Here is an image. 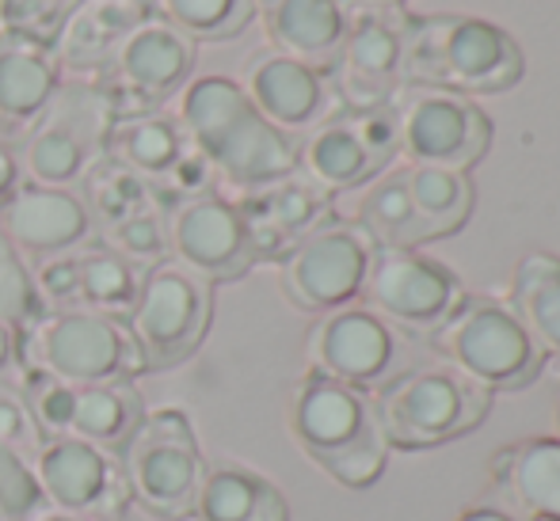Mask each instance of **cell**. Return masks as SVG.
Listing matches in <instances>:
<instances>
[{
  "label": "cell",
  "instance_id": "1",
  "mask_svg": "<svg viewBox=\"0 0 560 521\" xmlns=\"http://www.w3.org/2000/svg\"><path fill=\"white\" fill-rule=\"evenodd\" d=\"M176 99L179 126L187 130L191 145L207 156L218 183L248 194L298 171V141L275 130L252 107L241 81L222 73L191 76V84Z\"/></svg>",
  "mask_w": 560,
  "mask_h": 521
},
{
  "label": "cell",
  "instance_id": "2",
  "mask_svg": "<svg viewBox=\"0 0 560 521\" xmlns=\"http://www.w3.org/2000/svg\"><path fill=\"white\" fill-rule=\"evenodd\" d=\"M287 430L325 476L351 492L374 487L389 464V441L374 415V400L328 377L305 374L294 384Z\"/></svg>",
  "mask_w": 560,
  "mask_h": 521
},
{
  "label": "cell",
  "instance_id": "3",
  "mask_svg": "<svg viewBox=\"0 0 560 521\" xmlns=\"http://www.w3.org/2000/svg\"><path fill=\"white\" fill-rule=\"evenodd\" d=\"M523 46L500 23L480 15H416L408 46V84L457 96H500L523 81Z\"/></svg>",
  "mask_w": 560,
  "mask_h": 521
},
{
  "label": "cell",
  "instance_id": "4",
  "mask_svg": "<svg viewBox=\"0 0 560 521\" xmlns=\"http://www.w3.org/2000/svg\"><path fill=\"white\" fill-rule=\"evenodd\" d=\"M428 343L443 366L488 396L530 389L546 369V354L526 335L511 305L495 297H465L443 328L431 331Z\"/></svg>",
  "mask_w": 560,
  "mask_h": 521
},
{
  "label": "cell",
  "instance_id": "5",
  "mask_svg": "<svg viewBox=\"0 0 560 521\" xmlns=\"http://www.w3.org/2000/svg\"><path fill=\"white\" fill-rule=\"evenodd\" d=\"M115 110L96 81L66 76L43 115L15 141L27 183L81 187V179L107 156Z\"/></svg>",
  "mask_w": 560,
  "mask_h": 521
},
{
  "label": "cell",
  "instance_id": "6",
  "mask_svg": "<svg viewBox=\"0 0 560 521\" xmlns=\"http://www.w3.org/2000/svg\"><path fill=\"white\" fill-rule=\"evenodd\" d=\"M23 369L58 377L69 384H112L138 381L145 362L133 343V331L118 316L92 309L46 312L20 331Z\"/></svg>",
  "mask_w": 560,
  "mask_h": 521
},
{
  "label": "cell",
  "instance_id": "7",
  "mask_svg": "<svg viewBox=\"0 0 560 521\" xmlns=\"http://www.w3.org/2000/svg\"><path fill=\"white\" fill-rule=\"evenodd\" d=\"M370 400L389 449L405 453L465 438L492 412V396L457 377L450 366H412Z\"/></svg>",
  "mask_w": 560,
  "mask_h": 521
},
{
  "label": "cell",
  "instance_id": "8",
  "mask_svg": "<svg viewBox=\"0 0 560 521\" xmlns=\"http://www.w3.org/2000/svg\"><path fill=\"white\" fill-rule=\"evenodd\" d=\"M130 499L156 521H187L199 499L207 457L191 418L176 407L145 412L122 453Z\"/></svg>",
  "mask_w": 560,
  "mask_h": 521
},
{
  "label": "cell",
  "instance_id": "9",
  "mask_svg": "<svg viewBox=\"0 0 560 521\" xmlns=\"http://www.w3.org/2000/svg\"><path fill=\"white\" fill-rule=\"evenodd\" d=\"M214 320V286L176 259L149 267L126 328L145 362V374H164L191 358Z\"/></svg>",
  "mask_w": 560,
  "mask_h": 521
},
{
  "label": "cell",
  "instance_id": "10",
  "mask_svg": "<svg viewBox=\"0 0 560 521\" xmlns=\"http://www.w3.org/2000/svg\"><path fill=\"white\" fill-rule=\"evenodd\" d=\"M305 366L310 374L374 396L393 377L412 369V335L354 301L317 316L305 335Z\"/></svg>",
  "mask_w": 560,
  "mask_h": 521
},
{
  "label": "cell",
  "instance_id": "11",
  "mask_svg": "<svg viewBox=\"0 0 560 521\" xmlns=\"http://www.w3.org/2000/svg\"><path fill=\"white\" fill-rule=\"evenodd\" d=\"M416 15L405 4L351 8L339 58L328 73L339 107L377 110L389 107L408 84V46Z\"/></svg>",
  "mask_w": 560,
  "mask_h": 521
},
{
  "label": "cell",
  "instance_id": "12",
  "mask_svg": "<svg viewBox=\"0 0 560 521\" xmlns=\"http://www.w3.org/2000/svg\"><path fill=\"white\" fill-rule=\"evenodd\" d=\"M377 248L351 217H328L279 259V286L302 312L325 316L354 305Z\"/></svg>",
  "mask_w": 560,
  "mask_h": 521
},
{
  "label": "cell",
  "instance_id": "13",
  "mask_svg": "<svg viewBox=\"0 0 560 521\" xmlns=\"http://www.w3.org/2000/svg\"><path fill=\"white\" fill-rule=\"evenodd\" d=\"M20 392L43 438H81L112 453H122L130 434L145 418V400L133 381L69 384L27 369Z\"/></svg>",
  "mask_w": 560,
  "mask_h": 521
},
{
  "label": "cell",
  "instance_id": "14",
  "mask_svg": "<svg viewBox=\"0 0 560 521\" xmlns=\"http://www.w3.org/2000/svg\"><path fill=\"white\" fill-rule=\"evenodd\" d=\"M389 107L397 118V145L408 164L469 171L492 149V118L457 92L405 84Z\"/></svg>",
  "mask_w": 560,
  "mask_h": 521
},
{
  "label": "cell",
  "instance_id": "15",
  "mask_svg": "<svg viewBox=\"0 0 560 521\" xmlns=\"http://www.w3.org/2000/svg\"><path fill=\"white\" fill-rule=\"evenodd\" d=\"M397 153L400 145L393 107H339L320 126H313L305 138H298V171L336 199L343 191H359V187L374 183L397 161Z\"/></svg>",
  "mask_w": 560,
  "mask_h": 521
},
{
  "label": "cell",
  "instance_id": "16",
  "mask_svg": "<svg viewBox=\"0 0 560 521\" xmlns=\"http://www.w3.org/2000/svg\"><path fill=\"white\" fill-rule=\"evenodd\" d=\"M195 66L199 46L153 12L118 46L115 61L104 69V76H96V84L112 99L115 118L145 115L176 99L191 84Z\"/></svg>",
  "mask_w": 560,
  "mask_h": 521
},
{
  "label": "cell",
  "instance_id": "17",
  "mask_svg": "<svg viewBox=\"0 0 560 521\" xmlns=\"http://www.w3.org/2000/svg\"><path fill=\"white\" fill-rule=\"evenodd\" d=\"M465 297L469 294H465L462 279L446 263L412 248L377 251L359 301L405 335H431L457 312Z\"/></svg>",
  "mask_w": 560,
  "mask_h": 521
},
{
  "label": "cell",
  "instance_id": "18",
  "mask_svg": "<svg viewBox=\"0 0 560 521\" xmlns=\"http://www.w3.org/2000/svg\"><path fill=\"white\" fill-rule=\"evenodd\" d=\"M31 469L43 499L89 521H122L133 507L122 457L81 438H43Z\"/></svg>",
  "mask_w": 560,
  "mask_h": 521
},
{
  "label": "cell",
  "instance_id": "19",
  "mask_svg": "<svg viewBox=\"0 0 560 521\" xmlns=\"http://www.w3.org/2000/svg\"><path fill=\"white\" fill-rule=\"evenodd\" d=\"M168 213V248L172 259L207 279L210 286L236 282L259 263L252 248L248 225L236 199L222 191L195 194V199L176 202Z\"/></svg>",
  "mask_w": 560,
  "mask_h": 521
},
{
  "label": "cell",
  "instance_id": "20",
  "mask_svg": "<svg viewBox=\"0 0 560 521\" xmlns=\"http://www.w3.org/2000/svg\"><path fill=\"white\" fill-rule=\"evenodd\" d=\"M0 228L27 263L54 256H77L100 240L77 187H43L23 179L8 202H0Z\"/></svg>",
  "mask_w": 560,
  "mask_h": 521
},
{
  "label": "cell",
  "instance_id": "21",
  "mask_svg": "<svg viewBox=\"0 0 560 521\" xmlns=\"http://www.w3.org/2000/svg\"><path fill=\"white\" fill-rule=\"evenodd\" d=\"M241 88L275 130H282L294 141L305 138L313 126H320L328 115L339 110L328 73H320V69L305 66L298 58H287L279 50H259L244 66Z\"/></svg>",
  "mask_w": 560,
  "mask_h": 521
},
{
  "label": "cell",
  "instance_id": "22",
  "mask_svg": "<svg viewBox=\"0 0 560 521\" xmlns=\"http://www.w3.org/2000/svg\"><path fill=\"white\" fill-rule=\"evenodd\" d=\"M236 206L244 213V225H248L259 263L264 259L279 263L298 240H305L320 221H328L336 213L332 194L320 191L302 171H290V176L275 179V183L241 194Z\"/></svg>",
  "mask_w": 560,
  "mask_h": 521
},
{
  "label": "cell",
  "instance_id": "23",
  "mask_svg": "<svg viewBox=\"0 0 560 521\" xmlns=\"http://www.w3.org/2000/svg\"><path fill=\"white\" fill-rule=\"evenodd\" d=\"M66 73L43 38L0 27V138L20 141L35 126Z\"/></svg>",
  "mask_w": 560,
  "mask_h": 521
},
{
  "label": "cell",
  "instance_id": "24",
  "mask_svg": "<svg viewBox=\"0 0 560 521\" xmlns=\"http://www.w3.org/2000/svg\"><path fill=\"white\" fill-rule=\"evenodd\" d=\"M153 15L149 0H81L61 23L54 54L66 76L96 81L115 61L118 46Z\"/></svg>",
  "mask_w": 560,
  "mask_h": 521
},
{
  "label": "cell",
  "instance_id": "25",
  "mask_svg": "<svg viewBox=\"0 0 560 521\" xmlns=\"http://www.w3.org/2000/svg\"><path fill=\"white\" fill-rule=\"evenodd\" d=\"M252 4L256 20H264L271 50L332 73L351 23L347 0H252Z\"/></svg>",
  "mask_w": 560,
  "mask_h": 521
},
{
  "label": "cell",
  "instance_id": "26",
  "mask_svg": "<svg viewBox=\"0 0 560 521\" xmlns=\"http://www.w3.org/2000/svg\"><path fill=\"white\" fill-rule=\"evenodd\" d=\"M495 499L526 521H560V438H526L488 461Z\"/></svg>",
  "mask_w": 560,
  "mask_h": 521
},
{
  "label": "cell",
  "instance_id": "27",
  "mask_svg": "<svg viewBox=\"0 0 560 521\" xmlns=\"http://www.w3.org/2000/svg\"><path fill=\"white\" fill-rule=\"evenodd\" d=\"M191 521H290V502L279 484L244 461H207Z\"/></svg>",
  "mask_w": 560,
  "mask_h": 521
},
{
  "label": "cell",
  "instance_id": "28",
  "mask_svg": "<svg viewBox=\"0 0 560 521\" xmlns=\"http://www.w3.org/2000/svg\"><path fill=\"white\" fill-rule=\"evenodd\" d=\"M187 153H191V138L179 126L176 110L115 118L112 138H107V156L141 176L149 187H161Z\"/></svg>",
  "mask_w": 560,
  "mask_h": 521
},
{
  "label": "cell",
  "instance_id": "29",
  "mask_svg": "<svg viewBox=\"0 0 560 521\" xmlns=\"http://www.w3.org/2000/svg\"><path fill=\"white\" fill-rule=\"evenodd\" d=\"M400 171H405V191L420 225V240L431 244L462 233L477 206L469 171L428 168V164H400Z\"/></svg>",
  "mask_w": 560,
  "mask_h": 521
},
{
  "label": "cell",
  "instance_id": "30",
  "mask_svg": "<svg viewBox=\"0 0 560 521\" xmlns=\"http://www.w3.org/2000/svg\"><path fill=\"white\" fill-rule=\"evenodd\" d=\"M511 312L538 343V351L560 358V256L526 251L511 274Z\"/></svg>",
  "mask_w": 560,
  "mask_h": 521
},
{
  "label": "cell",
  "instance_id": "31",
  "mask_svg": "<svg viewBox=\"0 0 560 521\" xmlns=\"http://www.w3.org/2000/svg\"><path fill=\"white\" fill-rule=\"evenodd\" d=\"M359 202H354V225L370 236L377 251H412L420 248V225H416L412 202L405 191V171L385 168L374 183L359 187Z\"/></svg>",
  "mask_w": 560,
  "mask_h": 521
},
{
  "label": "cell",
  "instance_id": "32",
  "mask_svg": "<svg viewBox=\"0 0 560 521\" xmlns=\"http://www.w3.org/2000/svg\"><path fill=\"white\" fill-rule=\"evenodd\" d=\"M77 267H81V309L126 320L141 294L145 271L122 259L115 248H107L104 240L77 251Z\"/></svg>",
  "mask_w": 560,
  "mask_h": 521
},
{
  "label": "cell",
  "instance_id": "33",
  "mask_svg": "<svg viewBox=\"0 0 560 521\" xmlns=\"http://www.w3.org/2000/svg\"><path fill=\"white\" fill-rule=\"evenodd\" d=\"M77 191H81L84 206H89L100 233L122 225V221L133 217V213L156 206L153 187H149L141 176H133L130 168H122L118 161H112V156H104L100 164H92V171L81 179Z\"/></svg>",
  "mask_w": 560,
  "mask_h": 521
},
{
  "label": "cell",
  "instance_id": "34",
  "mask_svg": "<svg viewBox=\"0 0 560 521\" xmlns=\"http://www.w3.org/2000/svg\"><path fill=\"white\" fill-rule=\"evenodd\" d=\"M164 23L184 31L195 46L199 43H229L244 35L248 23L256 20L252 0H149Z\"/></svg>",
  "mask_w": 560,
  "mask_h": 521
},
{
  "label": "cell",
  "instance_id": "35",
  "mask_svg": "<svg viewBox=\"0 0 560 521\" xmlns=\"http://www.w3.org/2000/svg\"><path fill=\"white\" fill-rule=\"evenodd\" d=\"M46 316V305L35 289V274H31V263L20 256L12 240L0 228V320L12 323L15 331L31 328L35 320Z\"/></svg>",
  "mask_w": 560,
  "mask_h": 521
},
{
  "label": "cell",
  "instance_id": "36",
  "mask_svg": "<svg viewBox=\"0 0 560 521\" xmlns=\"http://www.w3.org/2000/svg\"><path fill=\"white\" fill-rule=\"evenodd\" d=\"M100 240H104L107 248H115L122 259H130L133 267H141V271H149V267L172 259L168 213H164L161 206H149L141 213H133V217H126L122 225L100 233Z\"/></svg>",
  "mask_w": 560,
  "mask_h": 521
},
{
  "label": "cell",
  "instance_id": "37",
  "mask_svg": "<svg viewBox=\"0 0 560 521\" xmlns=\"http://www.w3.org/2000/svg\"><path fill=\"white\" fill-rule=\"evenodd\" d=\"M43 502L31 457L0 441V521H27Z\"/></svg>",
  "mask_w": 560,
  "mask_h": 521
},
{
  "label": "cell",
  "instance_id": "38",
  "mask_svg": "<svg viewBox=\"0 0 560 521\" xmlns=\"http://www.w3.org/2000/svg\"><path fill=\"white\" fill-rule=\"evenodd\" d=\"M81 0H0V27L23 31L31 38H43L54 46L61 23Z\"/></svg>",
  "mask_w": 560,
  "mask_h": 521
},
{
  "label": "cell",
  "instance_id": "39",
  "mask_svg": "<svg viewBox=\"0 0 560 521\" xmlns=\"http://www.w3.org/2000/svg\"><path fill=\"white\" fill-rule=\"evenodd\" d=\"M31 274H35V289L43 297L46 312L81 309V267H77V256L38 259V263H31Z\"/></svg>",
  "mask_w": 560,
  "mask_h": 521
},
{
  "label": "cell",
  "instance_id": "40",
  "mask_svg": "<svg viewBox=\"0 0 560 521\" xmlns=\"http://www.w3.org/2000/svg\"><path fill=\"white\" fill-rule=\"evenodd\" d=\"M0 441L27 457H35L38 446H43L35 415H31L27 400H23V392L15 384H0Z\"/></svg>",
  "mask_w": 560,
  "mask_h": 521
},
{
  "label": "cell",
  "instance_id": "41",
  "mask_svg": "<svg viewBox=\"0 0 560 521\" xmlns=\"http://www.w3.org/2000/svg\"><path fill=\"white\" fill-rule=\"evenodd\" d=\"M23 377H27V369H23L20 358V331L0 320V384H15L20 389Z\"/></svg>",
  "mask_w": 560,
  "mask_h": 521
},
{
  "label": "cell",
  "instance_id": "42",
  "mask_svg": "<svg viewBox=\"0 0 560 521\" xmlns=\"http://www.w3.org/2000/svg\"><path fill=\"white\" fill-rule=\"evenodd\" d=\"M20 183H23V168H20V153H15V141L0 138V202L12 199Z\"/></svg>",
  "mask_w": 560,
  "mask_h": 521
},
{
  "label": "cell",
  "instance_id": "43",
  "mask_svg": "<svg viewBox=\"0 0 560 521\" xmlns=\"http://www.w3.org/2000/svg\"><path fill=\"white\" fill-rule=\"evenodd\" d=\"M454 521H526V518L515 514L508 502H500L492 495V499H480V502H472V507H465Z\"/></svg>",
  "mask_w": 560,
  "mask_h": 521
},
{
  "label": "cell",
  "instance_id": "44",
  "mask_svg": "<svg viewBox=\"0 0 560 521\" xmlns=\"http://www.w3.org/2000/svg\"><path fill=\"white\" fill-rule=\"evenodd\" d=\"M27 521H89V518H81V514H69V510H61V507H54V502H43V507L35 510Z\"/></svg>",
  "mask_w": 560,
  "mask_h": 521
},
{
  "label": "cell",
  "instance_id": "45",
  "mask_svg": "<svg viewBox=\"0 0 560 521\" xmlns=\"http://www.w3.org/2000/svg\"><path fill=\"white\" fill-rule=\"evenodd\" d=\"M351 8H389V4H405V0H347Z\"/></svg>",
  "mask_w": 560,
  "mask_h": 521
},
{
  "label": "cell",
  "instance_id": "46",
  "mask_svg": "<svg viewBox=\"0 0 560 521\" xmlns=\"http://www.w3.org/2000/svg\"><path fill=\"white\" fill-rule=\"evenodd\" d=\"M557 430H560V392H557Z\"/></svg>",
  "mask_w": 560,
  "mask_h": 521
}]
</instances>
